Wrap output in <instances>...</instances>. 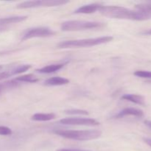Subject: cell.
Segmentation results:
<instances>
[{
    "label": "cell",
    "instance_id": "6da1fadb",
    "mask_svg": "<svg viewBox=\"0 0 151 151\" xmlns=\"http://www.w3.org/2000/svg\"><path fill=\"white\" fill-rule=\"evenodd\" d=\"M99 12L103 16L111 19L141 21L140 15L136 10H131L120 6H100Z\"/></svg>",
    "mask_w": 151,
    "mask_h": 151
},
{
    "label": "cell",
    "instance_id": "7a4b0ae2",
    "mask_svg": "<svg viewBox=\"0 0 151 151\" xmlns=\"http://www.w3.org/2000/svg\"><path fill=\"white\" fill-rule=\"evenodd\" d=\"M55 134L63 138L77 141H88L96 139L102 135V131L99 130H85V131H75V130L55 129L52 131Z\"/></svg>",
    "mask_w": 151,
    "mask_h": 151
},
{
    "label": "cell",
    "instance_id": "3957f363",
    "mask_svg": "<svg viewBox=\"0 0 151 151\" xmlns=\"http://www.w3.org/2000/svg\"><path fill=\"white\" fill-rule=\"evenodd\" d=\"M114 38L112 36H103L98 38H86L81 40H70V41H61L57 45L58 49L81 48V47H90L100 44H106L112 41Z\"/></svg>",
    "mask_w": 151,
    "mask_h": 151
},
{
    "label": "cell",
    "instance_id": "277c9868",
    "mask_svg": "<svg viewBox=\"0 0 151 151\" xmlns=\"http://www.w3.org/2000/svg\"><path fill=\"white\" fill-rule=\"evenodd\" d=\"M104 26V24L98 22L72 20L66 21L62 23L60 28L63 31H80L102 28Z\"/></svg>",
    "mask_w": 151,
    "mask_h": 151
},
{
    "label": "cell",
    "instance_id": "5b68a950",
    "mask_svg": "<svg viewBox=\"0 0 151 151\" xmlns=\"http://www.w3.org/2000/svg\"><path fill=\"white\" fill-rule=\"evenodd\" d=\"M56 32L50 27H37L30 28L25 31L22 37V41L31 39L33 38H43V37L52 36L55 35Z\"/></svg>",
    "mask_w": 151,
    "mask_h": 151
},
{
    "label": "cell",
    "instance_id": "8992f818",
    "mask_svg": "<svg viewBox=\"0 0 151 151\" xmlns=\"http://www.w3.org/2000/svg\"><path fill=\"white\" fill-rule=\"evenodd\" d=\"M63 125H82V126H96L100 125V122L96 119L91 118H80V117H69L64 118L59 121Z\"/></svg>",
    "mask_w": 151,
    "mask_h": 151
},
{
    "label": "cell",
    "instance_id": "52a82bcc",
    "mask_svg": "<svg viewBox=\"0 0 151 151\" xmlns=\"http://www.w3.org/2000/svg\"><path fill=\"white\" fill-rule=\"evenodd\" d=\"M126 116H137V117H142V116H144V112L140 109H135V108H126V109H122L117 114H116L115 118L119 119V118H122Z\"/></svg>",
    "mask_w": 151,
    "mask_h": 151
},
{
    "label": "cell",
    "instance_id": "ba28073f",
    "mask_svg": "<svg viewBox=\"0 0 151 151\" xmlns=\"http://www.w3.org/2000/svg\"><path fill=\"white\" fill-rule=\"evenodd\" d=\"M135 10L141 13L143 21L151 19V2L137 4L135 5Z\"/></svg>",
    "mask_w": 151,
    "mask_h": 151
},
{
    "label": "cell",
    "instance_id": "9c48e42d",
    "mask_svg": "<svg viewBox=\"0 0 151 151\" xmlns=\"http://www.w3.org/2000/svg\"><path fill=\"white\" fill-rule=\"evenodd\" d=\"M100 6H101V4H97V3L86 4V5L78 7L77 10L74 11V13H76V14H90V13H93L99 10Z\"/></svg>",
    "mask_w": 151,
    "mask_h": 151
},
{
    "label": "cell",
    "instance_id": "30bf717a",
    "mask_svg": "<svg viewBox=\"0 0 151 151\" xmlns=\"http://www.w3.org/2000/svg\"><path fill=\"white\" fill-rule=\"evenodd\" d=\"M27 16H15L1 18L0 19V26H4V25L10 24L19 23V22L27 20Z\"/></svg>",
    "mask_w": 151,
    "mask_h": 151
},
{
    "label": "cell",
    "instance_id": "8fae6325",
    "mask_svg": "<svg viewBox=\"0 0 151 151\" xmlns=\"http://www.w3.org/2000/svg\"><path fill=\"white\" fill-rule=\"evenodd\" d=\"M122 100H128V101L134 103L135 104L140 105V106H145V98L142 95L134 94H124L121 97Z\"/></svg>",
    "mask_w": 151,
    "mask_h": 151
},
{
    "label": "cell",
    "instance_id": "7c38bea8",
    "mask_svg": "<svg viewBox=\"0 0 151 151\" xmlns=\"http://www.w3.org/2000/svg\"><path fill=\"white\" fill-rule=\"evenodd\" d=\"M69 81L66 78H61V77H52L44 82V85L50 86H63L68 84Z\"/></svg>",
    "mask_w": 151,
    "mask_h": 151
},
{
    "label": "cell",
    "instance_id": "4fadbf2b",
    "mask_svg": "<svg viewBox=\"0 0 151 151\" xmlns=\"http://www.w3.org/2000/svg\"><path fill=\"white\" fill-rule=\"evenodd\" d=\"M64 63H57V64H52L49 66H44L41 69H36V72L41 74H50L55 72L57 71L60 70L64 66Z\"/></svg>",
    "mask_w": 151,
    "mask_h": 151
},
{
    "label": "cell",
    "instance_id": "5bb4252c",
    "mask_svg": "<svg viewBox=\"0 0 151 151\" xmlns=\"http://www.w3.org/2000/svg\"><path fill=\"white\" fill-rule=\"evenodd\" d=\"M43 7V0H35V1H23L16 6L18 9L35 8V7Z\"/></svg>",
    "mask_w": 151,
    "mask_h": 151
},
{
    "label": "cell",
    "instance_id": "9a60e30c",
    "mask_svg": "<svg viewBox=\"0 0 151 151\" xmlns=\"http://www.w3.org/2000/svg\"><path fill=\"white\" fill-rule=\"evenodd\" d=\"M55 118V114L53 113L50 114H42L37 113L32 115L31 119L34 121H38V122H45V121H50L52 119H54Z\"/></svg>",
    "mask_w": 151,
    "mask_h": 151
},
{
    "label": "cell",
    "instance_id": "2e32d148",
    "mask_svg": "<svg viewBox=\"0 0 151 151\" xmlns=\"http://www.w3.org/2000/svg\"><path fill=\"white\" fill-rule=\"evenodd\" d=\"M14 81H17V82L36 83L39 81V79L38 78H36L35 75H32V74H29V75H24L17 77L16 78H15Z\"/></svg>",
    "mask_w": 151,
    "mask_h": 151
},
{
    "label": "cell",
    "instance_id": "e0dca14e",
    "mask_svg": "<svg viewBox=\"0 0 151 151\" xmlns=\"http://www.w3.org/2000/svg\"><path fill=\"white\" fill-rule=\"evenodd\" d=\"M66 0H43V7H55L69 3Z\"/></svg>",
    "mask_w": 151,
    "mask_h": 151
},
{
    "label": "cell",
    "instance_id": "ac0fdd59",
    "mask_svg": "<svg viewBox=\"0 0 151 151\" xmlns=\"http://www.w3.org/2000/svg\"><path fill=\"white\" fill-rule=\"evenodd\" d=\"M31 68V65L29 64H24V65H20V66H18L17 67L14 68L13 69H12L10 72V76L15 75H19V74H22L23 72H25L26 71L29 70Z\"/></svg>",
    "mask_w": 151,
    "mask_h": 151
},
{
    "label": "cell",
    "instance_id": "d6986e66",
    "mask_svg": "<svg viewBox=\"0 0 151 151\" xmlns=\"http://www.w3.org/2000/svg\"><path fill=\"white\" fill-rule=\"evenodd\" d=\"M65 113L66 114L71 115H88V113L86 110H81V109H69V110L65 111Z\"/></svg>",
    "mask_w": 151,
    "mask_h": 151
},
{
    "label": "cell",
    "instance_id": "ffe728a7",
    "mask_svg": "<svg viewBox=\"0 0 151 151\" xmlns=\"http://www.w3.org/2000/svg\"><path fill=\"white\" fill-rule=\"evenodd\" d=\"M135 76L139 77L141 78H147V79H151V72L145 70H137L134 73Z\"/></svg>",
    "mask_w": 151,
    "mask_h": 151
},
{
    "label": "cell",
    "instance_id": "44dd1931",
    "mask_svg": "<svg viewBox=\"0 0 151 151\" xmlns=\"http://www.w3.org/2000/svg\"><path fill=\"white\" fill-rule=\"evenodd\" d=\"M12 130L6 126H0V136H9L12 134Z\"/></svg>",
    "mask_w": 151,
    "mask_h": 151
},
{
    "label": "cell",
    "instance_id": "7402d4cb",
    "mask_svg": "<svg viewBox=\"0 0 151 151\" xmlns=\"http://www.w3.org/2000/svg\"><path fill=\"white\" fill-rule=\"evenodd\" d=\"M10 76V72H0V81L3 79H5V78H8V77Z\"/></svg>",
    "mask_w": 151,
    "mask_h": 151
},
{
    "label": "cell",
    "instance_id": "603a6c76",
    "mask_svg": "<svg viewBox=\"0 0 151 151\" xmlns=\"http://www.w3.org/2000/svg\"><path fill=\"white\" fill-rule=\"evenodd\" d=\"M56 151H90V150H80V149H72V148H62L58 149Z\"/></svg>",
    "mask_w": 151,
    "mask_h": 151
},
{
    "label": "cell",
    "instance_id": "cb8c5ba5",
    "mask_svg": "<svg viewBox=\"0 0 151 151\" xmlns=\"http://www.w3.org/2000/svg\"><path fill=\"white\" fill-rule=\"evenodd\" d=\"M144 142L151 147V138H144Z\"/></svg>",
    "mask_w": 151,
    "mask_h": 151
},
{
    "label": "cell",
    "instance_id": "d4e9b609",
    "mask_svg": "<svg viewBox=\"0 0 151 151\" xmlns=\"http://www.w3.org/2000/svg\"><path fill=\"white\" fill-rule=\"evenodd\" d=\"M145 125H147V127H149V128H151V121L145 120Z\"/></svg>",
    "mask_w": 151,
    "mask_h": 151
},
{
    "label": "cell",
    "instance_id": "484cf974",
    "mask_svg": "<svg viewBox=\"0 0 151 151\" xmlns=\"http://www.w3.org/2000/svg\"><path fill=\"white\" fill-rule=\"evenodd\" d=\"M142 34H144V35H151V29L147 31H145V32H142Z\"/></svg>",
    "mask_w": 151,
    "mask_h": 151
},
{
    "label": "cell",
    "instance_id": "4316f807",
    "mask_svg": "<svg viewBox=\"0 0 151 151\" xmlns=\"http://www.w3.org/2000/svg\"><path fill=\"white\" fill-rule=\"evenodd\" d=\"M4 86H5V85H4V84H0V92H1V90L4 88Z\"/></svg>",
    "mask_w": 151,
    "mask_h": 151
},
{
    "label": "cell",
    "instance_id": "83f0119b",
    "mask_svg": "<svg viewBox=\"0 0 151 151\" xmlns=\"http://www.w3.org/2000/svg\"><path fill=\"white\" fill-rule=\"evenodd\" d=\"M1 69H2V66H1V65H0V70H1Z\"/></svg>",
    "mask_w": 151,
    "mask_h": 151
}]
</instances>
